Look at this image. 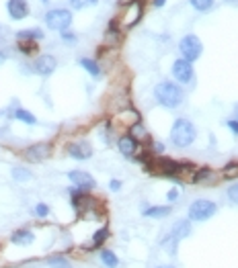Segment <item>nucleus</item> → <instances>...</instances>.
Masks as SVG:
<instances>
[{"mask_svg": "<svg viewBox=\"0 0 238 268\" xmlns=\"http://www.w3.org/2000/svg\"><path fill=\"white\" fill-rule=\"evenodd\" d=\"M99 258H101V262H103L107 268H117V266H119V258H117V254L111 252V250H101V252H99Z\"/></svg>", "mask_w": 238, "mask_h": 268, "instance_id": "obj_21", "label": "nucleus"}, {"mask_svg": "<svg viewBox=\"0 0 238 268\" xmlns=\"http://www.w3.org/2000/svg\"><path fill=\"white\" fill-rule=\"evenodd\" d=\"M11 117L13 119H17V121H21V123H27V125H35L37 123V119H35V115L33 113H29V111H25V109H13L11 111Z\"/></svg>", "mask_w": 238, "mask_h": 268, "instance_id": "obj_17", "label": "nucleus"}, {"mask_svg": "<svg viewBox=\"0 0 238 268\" xmlns=\"http://www.w3.org/2000/svg\"><path fill=\"white\" fill-rule=\"evenodd\" d=\"M50 154H52V146L47 142L33 144V146H29V148L23 150V158L27 162H43V160L50 158Z\"/></svg>", "mask_w": 238, "mask_h": 268, "instance_id": "obj_8", "label": "nucleus"}, {"mask_svg": "<svg viewBox=\"0 0 238 268\" xmlns=\"http://www.w3.org/2000/svg\"><path fill=\"white\" fill-rule=\"evenodd\" d=\"M179 51H181V58H183V60H187V62L193 64L195 60H199V56H201V51H203V45H201V41H199L197 35L189 33V35H185V37L179 41Z\"/></svg>", "mask_w": 238, "mask_h": 268, "instance_id": "obj_4", "label": "nucleus"}, {"mask_svg": "<svg viewBox=\"0 0 238 268\" xmlns=\"http://www.w3.org/2000/svg\"><path fill=\"white\" fill-rule=\"evenodd\" d=\"M33 68H35V72L39 76H52L56 72V68H58V60L54 56H50V53H43V56H39L35 60Z\"/></svg>", "mask_w": 238, "mask_h": 268, "instance_id": "obj_11", "label": "nucleus"}, {"mask_svg": "<svg viewBox=\"0 0 238 268\" xmlns=\"http://www.w3.org/2000/svg\"><path fill=\"white\" fill-rule=\"evenodd\" d=\"M171 211H173V207H171V205H164V207H146L142 213H144V217H154V219H160V217L171 215Z\"/></svg>", "mask_w": 238, "mask_h": 268, "instance_id": "obj_18", "label": "nucleus"}, {"mask_svg": "<svg viewBox=\"0 0 238 268\" xmlns=\"http://www.w3.org/2000/svg\"><path fill=\"white\" fill-rule=\"evenodd\" d=\"M78 64H80V66H82V68H84V70H86L92 78H99V76H101V66H99L92 58H80V60H78Z\"/></svg>", "mask_w": 238, "mask_h": 268, "instance_id": "obj_19", "label": "nucleus"}, {"mask_svg": "<svg viewBox=\"0 0 238 268\" xmlns=\"http://www.w3.org/2000/svg\"><path fill=\"white\" fill-rule=\"evenodd\" d=\"M132 3H138V5H142V3H144V0H132Z\"/></svg>", "mask_w": 238, "mask_h": 268, "instance_id": "obj_39", "label": "nucleus"}, {"mask_svg": "<svg viewBox=\"0 0 238 268\" xmlns=\"http://www.w3.org/2000/svg\"><path fill=\"white\" fill-rule=\"evenodd\" d=\"M140 19H142V5L132 3L122 15V25L124 27H134V25H138Z\"/></svg>", "mask_w": 238, "mask_h": 268, "instance_id": "obj_13", "label": "nucleus"}, {"mask_svg": "<svg viewBox=\"0 0 238 268\" xmlns=\"http://www.w3.org/2000/svg\"><path fill=\"white\" fill-rule=\"evenodd\" d=\"M226 5H238V0H224Z\"/></svg>", "mask_w": 238, "mask_h": 268, "instance_id": "obj_37", "label": "nucleus"}, {"mask_svg": "<svg viewBox=\"0 0 238 268\" xmlns=\"http://www.w3.org/2000/svg\"><path fill=\"white\" fill-rule=\"evenodd\" d=\"M189 3L197 13H209L216 7V0H189Z\"/></svg>", "mask_w": 238, "mask_h": 268, "instance_id": "obj_23", "label": "nucleus"}, {"mask_svg": "<svg viewBox=\"0 0 238 268\" xmlns=\"http://www.w3.org/2000/svg\"><path fill=\"white\" fill-rule=\"evenodd\" d=\"M218 205L209 199H197L191 207H189V221H207L216 215Z\"/></svg>", "mask_w": 238, "mask_h": 268, "instance_id": "obj_5", "label": "nucleus"}, {"mask_svg": "<svg viewBox=\"0 0 238 268\" xmlns=\"http://www.w3.org/2000/svg\"><path fill=\"white\" fill-rule=\"evenodd\" d=\"M7 13L13 21H23L29 17L31 9H29V3L27 0H9L7 3Z\"/></svg>", "mask_w": 238, "mask_h": 268, "instance_id": "obj_10", "label": "nucleus"}, {"mask_svg": "<svg viewBox=\"0 0 238 268\" xmlns=\"http://www.w3.org/2000/svg\"><path fill=\"white\" fill-rule=\"evenodd\" d=\"M109 189H111L113 193H117L119 189H122V180H111V182H109Z\"/></svg>", "mask_w": 238, "mask_h": 268, "instance_id": "obj_33", "label": "nucleus"}, {"mask_svg": "<svg viewBox=\"0 0 238 268\" xmlns=\"http://www.w3.org/2000/svg\"><path fill=\"white\" fill-rule=\"evenodd\" d=\"M43 21L54 31H60V33L68 31L70 25H72V11L70 9H52V11L45 13Z\"/></svg>", "mask_w": 238, "mask_h": 268, "instance_id": "obj_3", "label": "nucleus"}, {"mask_svg": "<svg viewBox=\"0 0 238 268\" xmlns=\"http://www.w3.org/2000/svg\"><path fill=\"white\" fill-rule=\"evenodd\" d=\"M117 121H122L124 125H134V123H140V115L134 111V109H126V111H122L117 115Z\"/></svg>", "mask_w": 238, "mask_h": 268, "instance_id": "obj_20", "label": "nucleus"}, {"mask_svg": "<svg viewBox=\"0 0 238 268\" xmlns=\"http://www.w3.org/2000/svg\"><path fill=\"white\" fill-rule=\"evenodd\" d=\"M228 199H230V203L238 205V182H234V184L228 189Z\"/></svg>", "mask_w": 238, "mask_h": 268, "instance_id": "obj_31", "label": "nucleus"}, {"mask_svg": "<svg viewBox=\"0 0 238 268\" xmlns=\"http://www.w3.org/2000/svg\"><path fill=\"white\" fill-rule=\"evenodd\" d=\"M117 148L126 158H134L136 152H138V142L132 138V136H122L117 140Z\"/></svg>", "mask_w": 238, "mask_h": 268, "instance_id": "obj_14", "label": "nucleus"}, {"mask_svg": "<svg viewBox=\"0 0 238 268\" xmlns=\"http://www.w3.org/2000/svg\"><path fill=\"white\" fill-rule=\"evenodd\" d=\"M68 156L74 158V160H88L92 156V148L88 142H72L68 146Z\"/></svg>", "mask_w": 238, "mask_h": 268, "instance_id": "obj_12", "label": "nucleus"}, {"mask_svg": "<svg viewBox=\"0 0 238 268\" xmlns=\"http://www.w3.org/2000/svg\"><path fill=\"white\" fill-rule=\"evenodd\" d=\"M152 3H154V7H156V9H162V7L166 5V0H152Z\"/></svg>", "mask_w": 238, "mask_h": 268, "instance_id": "obj_35", "label": "nucleus"}, {"mask_svg": "<svg viewBox=\"0 0 238 268\" xmlns=\"http://www.w3.org/2000/svg\"><path fill=\"white\" fill-rule=\"evenodd\" d=\"M197 138V129L189 119H177L171 127V144L175 148H189Z\"/></svg>", "mask_w": 238, "mask_h": 268, "instance_id": "obj_2", "label": "nucleus"}, {"mask_svg": "<svg viewBox=\"0 0 238 268\" xmlns=\"http://www.w3.org/2000/svg\"><path fill=\"white\" fill-rule=\"evenodd\" d=\"M68 178H70V182L76 189H80L84 193H90L97 186V180L88 172H84V170H72V172H68Z\"/></svg>", "mask_w": 238, "mask_h": 268, "instance_id": "obj_9", "label": "nucleus"}, {"mask_svg": "<svg viewBox=\"0 0 238 268\" xmlns=\"http://www.w3.org/2000/svg\"><path fill=\"white\" fill-rule=\"evenodd\" d=\"M222 176H224V178H236V176H238V162H230V164L222 170Z\"/></svg>", "mask_w": 238, "mask_h": 268, "instance_id": "obj_27", "label": "nucleus"}, {"mask_svg": "<svg viewBox=\"0 0 238 268\" xmlns=\"http://www.w3.org/2000/svg\"><path fill=\"white\" fill-rule=\"evenodd\" d=\"M99 0H70V7L76 9V11H82V9H90V7H97Z\"/></svg>", "mask_w": 238, "mask_h": 268, "instance_id": "obj_25", "label": "nucleus"}, {"mask_svg": "<svg viewBox=\"0 0 238 268\" xmlns=\"http://www.w3.org/2000/svg\"><path fill=\"white\" fill-rule=\"evenodd\" d=\"M177 197H179V191H175V189H173V191H169V193H166V199H169V201H171V203H173V201H177Z\"/></svg>", "mask_w": 238, "mask_h": 268, "instance_id": "obj_34", "label": "nucleus"}, {"mask_svg": "<svg viewBox=\"0 0 238 268\" xmlns=\"http://www.w3.org/2000/svg\"><path fill=\"white\" fill-rule=\"evenodd\" d=\"M154 98L158 104H162L164 109H177L181 106V102L185 100V90L177 84V82H171V80H164V82H158L154 86Z\"/></svg>", "mask_w": 238, "mask_h": 268, "instance_id": "obj_1", "label": "nucleus"}, {"mask_svg": "<svg viewBox=\"0 0 238 268\" xmlns=\"http://www.w3.org/2000/svg\"><path fill=\"white\" fill-rule=\"evenodd\" d=\"M13 178L15 180H19V182H27V180H31V172L27 170V168H13Z\"/></svg>", "mask_w": 238, "mask_h": 268, "instance_id": "obj_26", "label": "nucleus"}, {"mask_svg": "<svg viewBox=\"0 0 238 268\" xmlns=\"http://www.w3.org/2000/svg\"><path fill=\"white\" fill-rule=\"evenodd\" d=\"M193 76H195V70H193V64L179 58L175 64H173V78L181 84H191L193 82Z\"/></svg>", "mask_w": 238, "mask_h": 268, "instance_id": "obj_7", "label": "nucleus"}, {"mask_svg": "<svg viewBox=\"0 0 238 268\" xmlns=\"http://www.w3.org/2000/svg\"><path fill=\"white\" fill-rule=\"evenodd\" d=\"M130 136H132L136 142H138L140 138H146V129H144V125H142V123H134V125H132V133H130Z\"/></svg>", "mask_w": 238, "mask_h": 268, "instance_id": "obj_28", "label": "nucleus"}, {"mask_svg": "<svg viewBox=\"0 0 238 268\" xmlns=\"http://www.w3.org/2000/svg\"><path fill=\"white\" fill-rule=\"evenodd\" d=\"M226 125H228V129H230L232 133H234V136H238V121H236V119H232V121H228Z\"/></svg>", "mask_w": 238, "mask_h": 268, "instance_id": "obj_32", "label": "nucleus"}, {"mask_svg": "<svg viewBox=\"0 0 238 268\" xmlns=\"http://www.w3.org/2000/svg\"><path fill=\"white\" fill-rule=\"evenodd\" d=\"M109 237V229L107 227H101L99 231H94V235H92V242L86 246L88 250H97V248H101L103 244H105V239Z\"/></svg>", "mask_w": 238, "mask_h": 268, "instance_id": "obj_22", "label": "nucleus"}, {"mask_svg": "<svg viewBox=\"0 0 238 268\" xmlns=\"http://www.w3.org/2000/svg\"><path fill=\"white\" fill-rule=\"evenodd\" d=\"M189 233H191V221H189V219H179V221L171 227V233H169V237H166L162 244L169 248L171 254H175V252H177V244H179L181 239H185Z\"/></svg>", "mask_w": 238, "mask_h": 268, "instance_id": "obj_6", "label": "nucleus"}, {"mask_svg": "<svg viewBox=\"0 0 238 268\" xmlns=\"http://www.w3.org/2000/svg\"><path fill=\"white\" fill-rule=\"evenodd\" d=\"M5 62H7V53L0 51V64H5Z\"/></svg>", "mask_w": 238, "mask_h": 268, "instance_id": "obj_36", "label": "nucleus"}, {"mask_svg": "<svg viewBox=\"0 0 238 268\" xmlns=\"http://www.w3.org/2000/svg\"><path fill=\"white\" fill-rule=\"evenodd\" d=\"M156 268H175V266H171V264H160V266H156Z\"/></svg>", "mask_w": 238, "mask_h": 268, "instance_id": "obj_38", "label": "nucleus"}, {"mask_svg": "<svg viewBox=\"0 0 238 268\" xmlns=\"http://www.w3.org/2000/svg\"><path fill=\"white\" fill-rule=\"evenodd\" d=\"M45 33L41 29H23L17 33V39L19 41H27V43H37V41H43Z\"/></svg>", "mask_w": 238, "mask_h": 268, "instance_id": "obj_16", "label": "nucleus"}, {"mask_svg": "<svg viewBox=\"0 0 238 268\" xmlns=\"http://www.w3.org/2000/svg\"><path fill=\"white\" fill-rule=\"evenodd\" d=\"M60 37H62V41H64L66 45H76V41H78L76 33H72L70 29H68V31H62V33H60Z\"/></svg>", "mask_w": 238, "mask_h": 268, "instance_id": "obj_29", "label": "nucleus"}, {"mask_svg": "<svg viewBox=\"0 0 238 268\" xmlns=\"http://www.w3.org/2000/svg\"><path fill=\"white\" fill-rule=\"evenodd\" d=\"M47 264H50V268H72V264L64 256H52V258H47Z\"/></svg>", "mask_w": 238, "mask_h": 268, "instance_id": "obj_24", "label": "nucleus"}, {"mask_svg": "<svg viewBox=\"0 0 238 268\" xmlns=\"http://www.w3.org/2000/svg\"><path fill=\"white\" fill-rule=\"evenodd\" d=\"M33 213H35L37 217H47V215H50V207H47L45 203H37L35 209H33Z\"/></svg>", "mask_w": 238, "mask_h": 268, "instance_id": "obj_30", "label": "nucleus"}, {"mask_svg": "<svg viewBox=\"0 0 238 268\" xmlns=\"http://www.w3.org/2000/svg\"><path fill=\"white\" fill-rule=\"evenodd\" d=\"M11 242L15 246H31L35 242V233L31 229H17L11 233Z\"/></svg>", "mask_w": 238, "mask_h": 268, "instance_id": "obj_15", "label": "nucleus"}]
</instances>
